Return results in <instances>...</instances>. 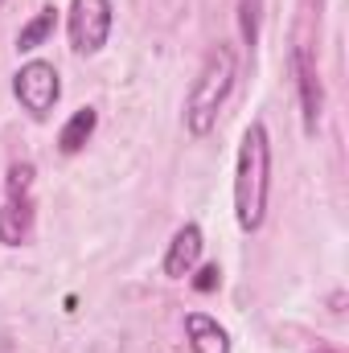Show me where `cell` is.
I'll return each mask as SVG.
<instances>
[{"label": "cell", "mask_w": 349, "mask_h": 353, "mask_svg": "<svg viewBox=\"0 0 349 353\" xmlns=\"http://www.w3.org/2000/svg\"><path fill=\"white\" fill-rule=\"evenodd\" d=\"M292 74H296V94H300L304 132L317 136V123H321V111H325V87H321V74H317V62H312L308 46H296V50H292Z\"/></svg>", "instance_id": "obj_6"}, {"label": "cell", "mask_w": 349, "mask_h": 353, "mask_svg": "<svg viewBox=\"0 0 349 353\" xmlns=\"http://www.w3.org/2000/svg\"><path fill=\"white\" fill-rule=\"evenodd\" d=\"M185 333H189L193 353H230V333L210 312H189L185 316Z\"/></svg>", "instance_id": "obj_8"}, {"label": "cell", "mask_w": 349, "mask_h": 353, "mask_svg": "<svg viewBox=\"0 0 349 353\" xmlns=\"http://www.w3.org/2000/svg\"><path fill=\"white\" fill-rule=\"evenodd\" d=\"M267 197H271V136L263 119H251L239 140V165H235V218L243 234H255L263 226Z\"/></svg>", "instance_id": "obj_1"}, {"label": "cell", "mask_w": 349, "mask_h": 353, "mask_svg": "<svg viewBox=\"0 0 349 353\" xmlns=\"http://www.w3.org/2000/svg\"><path fill=\"white\" fill-rule=\"evenodd\" d=\"M312 353H333V350H312Z\"/></svg>", "instance_id": "obj_13"}, {"label": "cell", "mask_w": 349, "mask_h": 353, "mask_svg": "<svg viewBox=\"0 0 349 353\" xmlns=\"http://www.w3.org/2000/svg\"><path fill=\"white\" fill-rule=\"evenodd\" d=\"M12 99L21 103V111L29 119H37V123L50 119L54 107H58V99H62V74H58V66L46 62V58H29L12 74Z\"/></svg>", "instance_id": "obj_4"}, {"label": "cell", "mask_w": 349, "mask_h": 353, "mask_svg": "<svg viewBox=\"0 0 349 353\" xmlns=\"http://www.w3.org/2000/svg\"><path fill=\"white\" fill-rule=\"evenodd\" d=\"M111 25H115L111 0H70L66 29H70V50H74L79 58H90V54H99V50L107 46Z\"/></svg>", "instance_id": "obj_5"}, {"label": "cell", "mask_w": 349, "mask_h": 353, "mask_svg": "<svg viewBox=\"0 0 349 353\" xmlns=\"http://www.w3.org/2000/svg\"><path fill=\"white\" fill-rule=\"evenodd\" d=\"M94 128H99V111H94V107H79V111L62 123V132H58V152H62V157L83 152L87 140L94 136Z\"/></svg>", "instance_id": "obj_9"}, {"label": "cell", "mask_w": 349, "mask_h": 353, "mask_svg": "<svg viewBox=\"0 0 349 353\" xmlns=\"http://www.w3.org/2000/svg\"><path fill=\"white\" fill-rule=\"evenodd\" d=\"M259 21H263V0H239V33H243L247 50L259 46Z\"/></svg>", "instance_id": "obj_11"}, {"label": "cell", "mask_w": 349, "mask_h": 353, "mask_svg": "<svg viewBox=\"0 0 349 353\" xmlns=\"http://www.w3.org/2000/svg\"><path fill=\"white\" fill-rule=\"evenodd\" d=\"M235 79H239V58H235L230 46L218 41V46L206 54V62H201L193 87L185 94V128H189V136L201 140V136L214 132L218 111L226 107V99H230V90H235Z\"/></svg>", "instance_id": "obj_2"}, {"label": "cell", "mask_w": 349, "mask_h": 353, "mask_svg": "<svg viewBox=\"0 0 349 353\" xmlns=\"http://www.w3.org/2000/svg\"><path fill=\"white\" fill-rule=\"evenodd\" d=\"M222 283V271H218V263H206L201 271H197V279H193V288L197 292H214Z\"/></svg>", "instance_id": "obj_12"}, {"label": "cell", "mask_w": 349, "mask_h": 353, "mask_svg": "<svg viewBox=\"0 0 349 353\" xmlns=\"http://www.w3.org/2000/svg\"><path fill=\"white\" fill-rule=\"evenodd\" d=\"M54 29H58V4H41V8L33 12V21L21 25V33H17V54L41 50V46L54 37Z\"/></svg>", "instance_id": "obj_10"}, {"label": "cell", "mask_w": 349, "mask_h": 353, "mask_svg": "<svg viewBox=\"0 0 349 353\" xmlns=\"http://www.w3.org/2000/svg\"><path fill=\"white\" fill-rule=\"evenodd\" d=\"M201 247H206V239H201V226H197V222L177 226V234L169 239V251H165V259H161V271H165L169 279L193 275V267L201 259Z\"/></svg>", "instance_id": "obj_7"}, {"label": "cell", "mask_w": 349, "mask_h": 353, "mask_svg": "<svg viewBox=\"0 0 349 353\" xmlns=\"http://www.w3.org/2000/svg\"><path fill=\"white\" fill-rule=\"evenodd\" d=\"M33 165L17 161L4 181V205H0V243L21 247L33 234Z\"/></svg>", "instance_id": "obj_3"}]
</instances>
